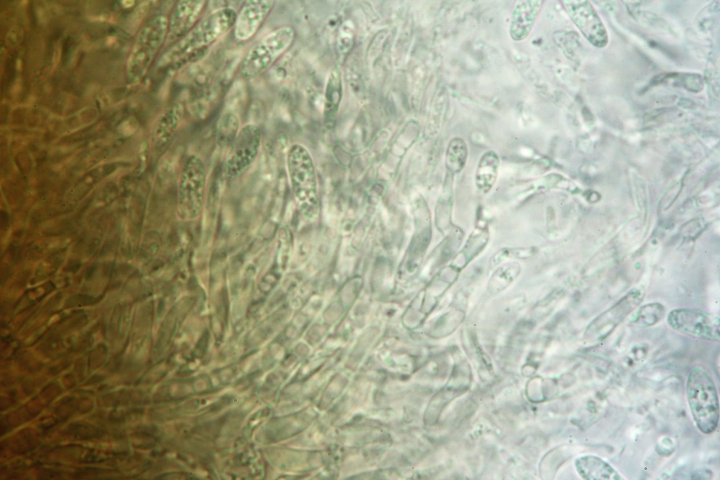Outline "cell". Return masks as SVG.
Segmentation results:
<instances>
[{
  "label": "cell",
  "mask_w": 720,
  "mask_h": 480,
  "mask_svg": "<svg viewBox=\"0 0 720 480\" xmlns=\"http://www.w3.org/2000/svg\"><path fill=\"white\" fill-rule=\"evenodd\" d=\"M286 165L297 206L302 210L315 208L318 202L316 175L312 158L307 149L300 144L291 145L287 152Z\"/></svg>",
  "instance_id": "6"
},
{
  "label": "cell",
  "mask_w": 720,
  "mask_h": 480,
  "mask_svg": "<svg viewBox=\"0 0 720 480\" xmlns=\"http://www.w3.org/2000/svg\"><path fill=\"white\" fill-rule=\"evenodd\" d=\"M499 168V158L493 151L485 152L480 158L476 172L475 185L482 193L489 192L494 187Z\"/></svg>",
  "instance_id": "15"
},
{
  "label": "cell",
  "mask_w": 720,
  "mask_h": 480,
  "mask_svg": "<svg viewBox=\"0 0 720 480\" xmlns=\"http://www.w3.org/2000/svg\"><path fill=\"white\" fill-rule=\"evenodd\" d=\"M205 5V0L176 1L168 18V39L177 41L185 36L200 20Z\"/></svg>",
  "instance_id": "11"
},
{
  "label": "cell",
  "mask_w": 720,
  "mask_h": 480,
  "mask_svg": "<svg viewBox=\"0 0 720 480\" xmlns=\"http://www.w3.org/2000/svg\"><path fill=\"white\" fill-rule=\"evenodd\" d=\"M167 34L168 18L163 15L154 16L142 27L128 60V76L133 82L146 75Z\"/></svg>",
  "instance_id": "5"
},
{
  "label": "cell",
  "mask_w": 720,
  "mask_h": 480,
  "mask_svg": "<svg viewBox=\"0 0 720 480\" xmlns=\"http://www.w3.org/2000/svg\"><path fill=\"white\" fill-rule=\"evenodd\" d=\"M177 107L167 108L158 118L153 132V141L158 148H165L175 136L181 122Z\"/></svg>",
  "instance_id": "14"
},
{
  "label": "cell",
  "mask_w": 720,
  "mask_h": 480,
  "mask_svg": "<svg viewBox=\"0 0 720 480\" xmlns=\"http://www.w3.org/2000/svg\"><path fill=\"white\" fill-rule=\"evenodd\" d=\"M667 323L673 329L686 335L710 341L720 340L719 317L699 309H674L668 315Z\"/></svg>",
  "instance_id": "8"
},
{
  "label": "cell",
  "mask_w": 720,
  "mask_h": 480,
  "mask_svg": "<svg viewBox=\"0 0 720 480\" xmlns=\"http://www.w3.org/2000/svg\"><path fill=\"white\" fill-rule=\"evenodd\" d=\"M664 77L669 78L675 85L684 87L691 91H699L703 87L702 80L699 75L676 73Z\"/></svg>",
  "instance_id": "22"
},
{
  "label": "cell",
  "mask_w": 720,
  "mask_h": 480,
  "mask_svg": "<svg viewBox=\"0 0 720 480\" xmlns=\"http://www.w3.org/2000/svg\"><path fill=\"white\" fill-rule=\"evenodd\" d=\"M567 14L586 39L593 46L602 48L608 37L602 20L588 1H563Z\"/></svg>",
  "instance_id": "9"
},
{
  "label": "cell",
  "mask_w": 720,
  "mask_h": 480,
  "mask_svg": "<svg viewBox=\"0 0 720 480\" xmlns=\"http://www.w3.org/2000/svg\"><path fill=\"white\" fill-rule=\"evenodd\" d=\"M342 96V75L339 68H333L327 78L324 94V113L326 117H333Z\"/></svg>",
  "instance_id": "16"
},
{
  "label": "cell",
  "mask_w": 720,
  "mask_h": 480,
  "mask_svg": "<svg viewBox=\"0 0 720 480\" xmlns=\"http://www.w3.org/2000/svg\"><path fill=\"white\" fill-rule=\"evenodd\" d=\"M262 142V130L257 124L246 123L238 130L224 165L227 179H238L248 172L259 154Z\"/></svg>",
  "instance_id": "7"
},
{
  "label": "cell",
  "mask_w": 720,
  "mask_h": 480,
  "mask_svg": "<svg viewBox=\"0 0 720 480\" xmlns=\"http://www.w3.org/2000/svg\"><path fill=\"white\" fill-rule=\"evenodd\" d=\"M349 27H342L341 33L339 37V49L341 51L342 55H345L349 52L353 45V33L350 31Z\"/></svg>",
  "instance_id": "23"
},
{
  "label": "cell",
  "mask_w": 720,
  "mask_h": 480,
  "mask_svg": "<svg viewBox=\"0 0 720 480\" xmlns=\"http://www.w3.org/2000/svg\"><path fill=\"white\" fill-rule=\"evenodd\" d=\"M520 266L518 263H508L499 267L492 275L489 288L498 292L510 284L518 275Z\"/></svg>",
  "instance_id": "19"
},
{
  "label": "cell",
  "mask_w": 720,
  "mask_h": 480,
  "mask_svg": "<svg viewBox=\"0 0 720 480\" xmlns=\"http://www.w3.org/2000/svg\"><path fill=\"white\" fill-rule=\"evenodd\" d=\"M237 13L233 8L222 7L207 14L163 53L159 65H176L214 43L233 28Z\"/></svg>",
  "instance_id": "1"
},
{
  "label": "cell",
  "mask_w": 720,
  "mask_h": 480,
  "mask_svg": "<svg viewBox=\"0 0 720 480\" xmlns=\"http://www.w3.org/2000/svg\"><path fill=\"white\" fill-rule=\"evenodd\" d=\"M274 0L246 1L237 13L233 26L234 37L238 41H247L257 32L272 11Z\"/></svg>",
  "instance_id": "10"
},
{
  "label": "cell",
  "mask_w": 720,
  "mask_h": 480,
  "mask_svg": "<svg viewBox=\"0 0 720 480\" xmlns=\"http://www.w3.org/2000/svg\"><path fill=\"white\" fill-rule=\"evenodd\" d=\"M686 392L697 427L702 433H712L719 419V396L712 378L704 369L693 368L686 380Z\"/></svg>",
  "instance_id": "2"
},
{
  "label": "cell",
  "mask_w": 720,
  "mask_h": 480,
  "mask_svg": "<svg viewBox=\"0 0 720 480\" xmlns=\"http://www.w3.org/2000/svg\"><path fill=\"white\" fill-rule=\"evenodd\" d=\"M575 467L579 474L586 480H619L620 474L600 457L586 455L578 457Z\"/></svg>",
  "instance_id": "13"
},
{
  "label": "cell",
  "mask_w": 720,
  "mask_h": 480,
  "mask_svg": "<svg viewBox=\"0 0 720 480\" xmlns=\"http://www.w3.org/2000/svg\"><path fill=\"white\" fill-rule=\"evenodd\" d=\"M295 39V31L290 26L270 32L246 52L239 65L240 76L253 80L263 75L290 48Z\"/></svg>",
  "instance_id": "3"
},
{
  "label": "cell",
  "mask_w": 720,
  "mask_h": 480,
  "mask_svg": "<svg viewBox=\"0 0 720 480\" xmlns=\"http://www.w3.org/2000/svg\"><path fill=\"white\" fill-rule=\"evenodd\" d=\"M468 153L465 140L461 137L453 138L446 152V165L449 172L452 175L460 172L465 165Z\"/></svg>",
  "instance_id": "17"
},
{
  "label": "cell",
  "mask_w": 720,
  "mask_h": 480,
  "mask_svg": "<svg viewBox=\"0 0 720 480\" xmlns=\"http://www.w3.org/2000/svg\"><path fill=\"white\" fill-rule=\"evenodd\" d=\"M207 181L204 160L197 154H191L182 165L177 179L176 208L182 220H193L201 214Z\"/></svg>",
  "instance_id": "4"
},
{
  "label": "cell",
  "mask_w": 720,
  "mask_h": 480,
  "mask_svg": "<svg viewBox=\"0 0 720 480\" xmlns=\"http://www.w3.org/2000/svg\"><path fill=\"white\" fill-rule=\"evenodd\" d=\"M538 250L534 247L503 248L491 258V265H496L506 258L525 259L534 255Z\"/></svg>",
  "instance_id": "21"
},
{
  "label": "cell",
  "mask_w": 720,
  "mask_h": 480,
  "mask_svg": "<svg viewBox=\"0 0 720 480\" xmlns=\"http://www.w3.org/2000/svg\"><path fill=\"white\" fill-rule=\"evenodd\" d=\"M664 307L659 303H650L643 305L638 311L634 322L640 327H648L656 324L662 317Z\"/></svg>",
  "instance_id": "20"
},
{
  "label": "cell",
  "mask_w": 720,
  "mask_h": 480,
  "mask_svg": "<svg viewBox=\"0 0 720 480\" xmlns=\"http://www.w3.org/2000/svg\"><path fill=\"white\" fill-rule=\"evenodd\" d=\"M488 237L487 229L473 232L469 236L464 248L455 260H458L459 263L461 260H463V265L467 264L484 248L487 243Z\"/></svg>",
  "instance_id": "18"
},
{
  "label": "cell",
  "mask_w": 720,
  "mask_h": 480,
  "mask_svg": "<svg viewBox=\"0 0 720 480\" xmlns=\"http://www.w3.org/2000/svg\"><path fill=\"white\" fill-rule=\"evenodd\" d=\"M544 1L525 0L514 6L509 23V34L516 42L527 37L541 11Z\"/></svg>",
  "instance_id": "12"
}]
</instances>
